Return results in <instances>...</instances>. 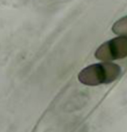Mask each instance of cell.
<instances>
[{
	"instance_id": "1",
	"label": "cell",
	"mask_w": 127,
	"mask_h": 132,
	"mask_svg": "<svg viewBox=\"0 0 127 132\" xmlns=\"http://www.w3.org/2000/svg\"><path fill=\"white\" fill-rule=\"evenodd\" d=\"M121 73V68L113 63L104 61L91 64L78 73V78L82 84L88 86L108 84L114 81Z\"/></svg>"
},
{
	"instance_id": "2",
	"label": "cell",
	"mask_w": 127,
	"mask_h": 132,
	"mask_svg": "<svg viewBox=\"0 0 127 132\" xmlns=\"http://www.w3.org/2000/svg\"><path fill=\"white\" fill-rule=\"evenodd\" d=\"M95 57L108 62L127 57V36H119L102 43L97 49Z\"/></svg>"
},
{
	"instance_id": "3",
	"label": "cell",
	"mask_w": 127,
	"mask_h": 132,
	"mask_svg": "<svg viewBox=\"0 0 127 132\" xmlns=\"http://www.w3.org/2000/svg\"><path fill=\"white\" fill-rule=\"evenodd\" d=\"M112 31L114 34L119 36H127V16L120 18L114 22Z\"/></svg>"
}]
</instances>
